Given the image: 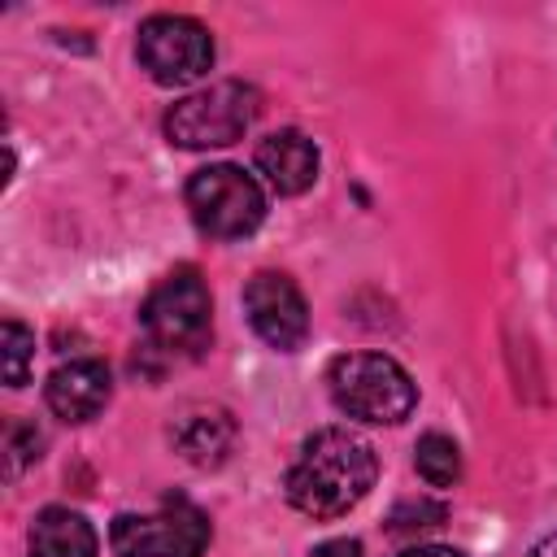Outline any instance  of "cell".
Listing matches in <instances>:
<instances>
[{
	"label": "cell",
	"mask_w": 557,
	"mask_h": 557,
	"mask_svg": "<svg viewBox=\"0 0 557 557\" xmlns=\"http://www.w3.org/2000/svg\"><path fill=\"white\" fill-rule=\"evenodd\" d=\"M174 448L183 453V461L213 470L231 457L235 448V418L222 405H191L178 422H174Z\"/></svg>",
	"instance_id": "obj_11"
},
{
	"label": "cell",
	"mask_w": 557,
	"mask_h": 557,
	"mask_svg": "<svg viewBox=\"0 0 557 557\" xmlns=\"http://www.w3.org/2000/svg\"><path fill=\"white\" fill-rule=\"evenodd\" d=\"M531 557H557V531H553V535H544V540L531 548Z\"/></svg>",
	"instance_id": "obj_18"
},
{
	"label": "cell",
	"mask_w": 557,
	"mask_h": 557,
	"mask_svg": "<svg viewBox=\"0 0 557 557\" xmlns=\"http://www.w3.org/2000/svg\"><path fill=\"white\" fill-rule=\"evenodd\" d=\"M400 557H461L457 548H444V544H418V548H405Z\"/></svg>",
	"instance_id": "obj_17"
},
{
	"label": "cell",
	"mask_w": 557,
	"mask_h": 557,
	"mask_svg": "<svg viewBox=\"0 0 557 557\" xmlns=\"http://www.w3.org/2000/svg\"><path fill=\"white\" fill-rule=\"evenodd\" d=\"M309 557H361V544H357V540H326V544H318Z\"/></svg>",
	"instance_id": "obj_16"
},
{
	"label": "cell",
	"mask_w": 557,
	"mask_h": 557,
	"mask_svg": "<svg viewBox=\"0 0 557 557\" xmlns=\"http://www.w3.org/2000/svg\"><path fill=\"white\" fill-rule=\"evenodd\" d=\"M39 448H44V435H39L30 422H13V426H9V479H13L26 461H39Z\"/></svg>",
	"instance_id": "obj_15"
},
{
	"label": "cell",
	"mask_w": 557,
	"mask_h": 557,
	"mask_svg": "<svg viewBox=\"0 0 557 557\" xmlns=\"http://www.w3.org/2000/svg\"><path fill=\"white\" fill-rule=\"evenodd\" d=\"M135 52H139V65L148 70L152 83H161V87H187V83L205 78L209 65H213V35L196 17L157 13V17H148L139 26Z\"/></svg>",
	"instance_id": "obj_7"
},
{
	"label": "cell",
	"mask_w": 557,
	"mask_h": 557,
	"mask_svg": "<svg viewBox=\"0 0 557 557\" xmlns=\"http://www.w3.org/2000/svg\"><path fill=\"white\" fill-rule=\"evenodd\" d=\"M144 335L152 339V348L170 352V357H196L200 348H209L213 335V305H209V287L191 265L170 270L144 300L139 309Z\"/></svg>",
	"instance_id": "obj_3"
},
{
	"label": "cell",
	"mask_w": 557,
	"mask_h": 557,
	"mask_svg": "<svg viewBox=\"0 0 557 557\" xmlns=\"http://www.w3.org/2000/svg\"><path fill=\"white\" fill-rule=\"evenodd\" d=\"M244 309H248L252 331L278 352L300 348L309 335V305L300 287L278 270H257L244 283Z\"/></svg>",
	"instance_id": "obj_8"
},
{
	"label": "cell",
	"mask_w": 557,
	"mask_h": 557,
	"mask_svg": "<svg viewBox=\"0 0 557 557\" xmlns=\"http://www.w3.org/2000/svg\"><path fill=\"white\" fill-rule=\"evenodd\" d=\"M257 91L248 83H209L191 96H183L170 113H165V135L178 148H226L235 139H244V131L257 117Z\"/></svg>",
	"instance_id": "obj_4"
},
{
	"label": "cell",
	"mask_w": 557,
	"mask_h": 557,
	"mask_svg": "<svg viewBox=\"0 0 557 557\" xmlns=\"http://www.w3.org/2000/svg\"><path fill=\"white\" fill-rule=\"evenodd\" d=\"M257 170L278 196H300L318 178V148L300 131H274L257 144Z\"/></svg>",
	"instance_id": "obj_10"
},
{
	"label": "cell",
	"mask_w": 557,
	"mask_h": 557,
	"mask_svg": "<svg viewBox=\"0 0 557 557\" xmlns=\"http://www.w3.org/2000/svg\"><path fill=\"white\" fill-rule=\"evenodd\" d=\"M109 392H113V379L104 370V361H70V366H57L44 383V396H48V409L65 422H91L104 405H109Z\"/></svg>",
	"instance_id": "obj_9"
},
{
	"label": "cell",
	"mask_w": 557,
	"mask_h": 557,
	"mask_svg": "<svg viewBox=\"0 0 557 557\" xmlns=\"http://www.w3.org/2000/svg\"><path fill=\"white\" fill-rule=\"evenodd\" d=\"M187 209L213 239H244L265 218V196L239 165H205L187 183Z\"/></svg>",
	"instance_id": "obj_5"
},
{
	"label": "cell",
	"mask_w": 557,
	"mask_h": 557,
	"mask_svg": "<svg viewBox=\"0 0 557 557\" xmlns=\"http://www.w3.org/2000/svg\"><path fill=\"white\" fill-rule=\"evenodd\" d=\"M374 448L348 426H322L300 444L283 487L287 500L309 518H339L374 487Z\"/></svg>",
	"instance_id": "obj_1"
},
{
	"label": "cell",
	"mask_w": 557,
	"mask_h": 557,
	"mask_svg": "<svg viewBox=\"0 0 557 557\" xmlns=\"http://www.w3.org/2000/svg\"><path fill=\"white\" fill-rule=\"evenodd\" d=\"M30 357H35V335L22 322H4V383L22 387L30 374Z\"/></svg>",
	"instance_id": "obj_14"
},
{
	"label": "cell",
	"mask_w": 557,
	"mask_h": 557,
	"mask_svg": "<svg viewBox=\"0 0 557 557\" xmlns=\"http://www.w3.org/2000/svg\"><path fill=\"white\" fill-rule=\"evenodd\" d=\"M326 387H331V400L348 418L374 422V426L405 422L418 405L413 379L383 352H344V357H335L331 370H326Z\"/></svg>",
	"instance_id": "obj_2"
},
{
	"label": "cell",
	"mask_w": 557,
	"mask_h": 557,
	"mask_svg": "<svg viewBox=\"0 0 557 557\" xmlns=\"http://www.w3.org/2000/svg\"><path fill=\"white\" fill-rule=\"evenodd\" d=\"M413 466H418V474H422L431 487H453V483L461 479V453H457V444H453L448 435H440V431H431V435L418 440Z\"/></svg>",
	"instance_id": "obj_13"
},
{
	"label": "cell",
	"mask_w": 557,
	"mask_h": 557,
	"mask_svg": "<svg viewBox=\"0 0 557 557\" xmlns=\"http://www.w3.org/2000/svg\"><path fill=\"white\" fill-rule=\"evenodd\" d=\"M109 544L117 557H200L209 544V518L191 500L170 496L152 513H117Z\"/></svg>",
	"instance_id": "obj_6"
},
{
	"label": "cell",
	"mask_w": 557,
	"mask_h": 557,
	"mask_svg": "<svg viewBox=\"0 0 557 557\" xmlns=\"http://www.w3.org/2000/svg\"><path fill=\"white\" fill-rule=\"evenodd\" d=\"M26 553L30 557H96V531H91V522L83 513L48 505L30 522Z\"/></svg>",
	"instance_id": "obj_12"
}]
</instances>
